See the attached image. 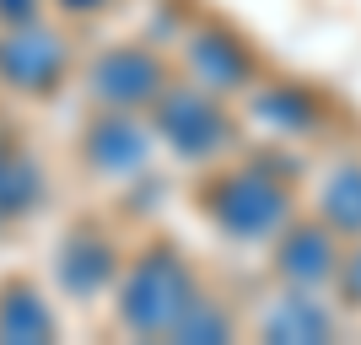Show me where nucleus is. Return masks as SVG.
Here are the masks:
<instances>
[{
	"label": "nucleus",
	"mask_w": 361,
	"mask_h": 345,
	"mask_svg": "<svg viewBox=\"0 0 361 345\" xmlns=\"http://www.w3.org/2000/svg\"><path fill=\"white\" fill-rule=\"evenodd\" d=\"M318 222H329L340 238H361V157H340L318 189Z\"/></svg>",
	"instance_id": "obj_11"
},
{
	"label": "nucleus",
	"mask_w": 361,
	"mask_h": 345,
	"mask_svg": "<svg viewBox=\"0 0 361 345\" xmlns=\"http://www.w3.org/2000/svg\"><path fill=\"white\" fill-rule=\"evenodd\" d=\"M65 75H71V44L60 32L38 28V22L0 28V87L27 92V97H49Z\"/></svg>",
	"instance_id": "obj_4"
},
{
	"label": "nucleus",
	"mask_w": 361,
	"mask_h": 345,
	"mask_svg": "<svg viewBox=\"0 0 361 345\" xmlns=\"http://www.w3.org/2000/svg\"><path fill=\"white\" fill-rule=\"evenodd\" d=\"M334 281H340V291H345L350 308H361V248L340 259V275H334Z\"/></svg>",
	"instance_id": "obj_15"
},
{
	"label": "nucleus",
	"mask_w": 361,
	"mask_h": 345,
	"mask_svg": "<svg viewBox=\"0 0 361 345\" xmlns=\"http://www.w3.org/2000/svg\"><path fill=\"white\" fill-rule=\"evenodd\" d=\"M87 92L103 108H146L167 92V65L146 44H119L103 49L87 71Z\"/></svg>",
	"instance_id": "obj_5"
},
{
	"label": "nucleus",
	"mask_w": 361,
	"mask_h": 345,
	"mask_svg": "<svg viewBox=\"0 0 361 345\" xmlns=\"http://www.w3.org/2000/svg\"><path fill=\"white\" fill-rule=\"evenodd\" d=\"M124 259L119 248L97 232V226H75L71 238L60 243V281L71 297H97V291H108V286L119 281Z\"/></svg>",
	"instance_id": "obj_8"
},
{
	"label": "nucleus",
	"mask_w": 361,
	"mask_h": 345,
	"mask_svg": "<svg viewBox=\"0 0 361 345\" xmlns=\"http://www.w3.org/2000/svg\"><path fill=\"white\" fill-rule=\"evenodd\" d=\"M151 135L183 162H216L232 146V114L216 103V92L167 81V92L157 97V130Z\"/></svg>",
	"instance_id": "obj_3"
},
{
	"label": "nucleus",
	"mask_w": 361,
	"mask_h": 345,
	"mask_svg": "<svg viewBox=\"0 0 361 345\" xmlns=\"http://www.w3.org/2000/svg\"><path fill=\"white\" fill-rule=\"evenodd\" d=\"M264 334H270V340H329L334 334V313L318 302V291L291 286L286 297H281V308L264 318Z\"/></svg>",
	"instance_id": "obj_13"
},
{
	"label": "nucleus",
	"mask_w": 361,
	"mask_h": 345,
	"mask_svg": "<svg viewBox=\"0 0 361 345\" xmlns=\"http://www.w3.org/2000/svg\"><path fill=\"white\" fill-rule=\"evenodd\" d=\"M189 71H195V87L216 92V97L254 87V54L221 28H200L189 38Z\"/></svg>",
	"instance_id": "obj_9"
},
{
	"label": "nucleus",
	"mask_w": 361,
	"mask_h": 345,
	"mask_svg": "<svg viewBox=\"0 0 361 345\" xmlns=\"http://www.w3.org/2000/svg\"><path fill=\"white\" fill-rule=\"evenodd\" d=\"M54 313L44 291L32 281H6L0 286V340H54Z\"/></svg>",
	"instance_id": "obj_12"
},
{
	"label": "nucleus",
	"mask_w": 361,
	"mask_h": 345,
	"mask_svg": "<svg viewBox=\"0 0 361 345\" xmlns=\"http://www.w3.org/2000/svg\"><path fill=\"white\" fill-rule=\"evenodd\" d=\"M200 205L232 243H270L291 222V183L275 167H226L200 189Z\"/></svg>",
	"instance_id": "obj_2"
},
{
	"label": "nucleus",
	"mask_w": 361,
	"mask_h": 345,
	"mask_svg": "<svg viewBox=\"0 0 361 345\" xmlns=\"http://www.w3.org/2000/svg\"><path fill=\"white\" fill-rule=\"evenodd\" d=\"M340 232L329 222H297L281 226V254H275V270L286 286H302V291H318L340 275Z\"/></svg>",
	"instance_id": "obj_7"
},
{
	"label": "nucleus",
	"mask_w": 361,
	"mask_h": 345,
	"mask_svg": "<svg viewBox=\"0 0 361 345\" xmlns=\"http://www.w3.org/2000/svg\"><path fill=\"white\" fill-rule=\"evenodd\" d=\"M38 200H44V162H38L22 140L6 130V119H0V226L22 222Z\"/></svg>",
	"instance_id": "obj_10"
},
{
	"label": "nucleus",
	"mask_w": 361,
	"mask_h": 345,
	"mask_svg": "<svg viewBox=\"0 0 361 345\" xmlns=\"http://www.w3.org/2000/svg\"><path fill=\"white\" fill-rule=\"evenodd\" d=\"M248 114H254L270 135H307V130H318V103L297 87H259Z\"/></svg>",
	"instance_id": "obj_14"
},
{
	"label": "nucleus",
	"mask_w": 361,
	"mask_h": 345,
	"mask_svg": "<svg viewBox=\"0 0 361 345\" xmlns=\"http://www.w3.org/2000/svg\"><path fill=\"white\" fill-rule=\"evenodd\" d=\"M65 11H81V16H97V11H108L114 0H60Z\"/></svg>",
	"instance_id": "obj_16"
},
{
	"label": "nucleus",
	"mask_w": 361,
	"mask_h": 345,
	"mask_svg": "<svg viewBox=\"0 0 361 345\" xmlns=\"http://www.w3.org/2000/svg\"><path fill=\"white\" fill-rule=\"evenodd\" d=\"M151 146H157V135L140 119H130V108H108L103 119H92V130L81 135V157H87V167L97 178H135V173H146Z\"/></svg>",
	"instance_id": "obj_6"
},
{
	"label": "nucleus",
	"mask_w": 361,
	"mask_h": 345,
	"mask_svg": "<svg viewBox=\"0 0 361 345\" xmlns=\"http://www.w3.org/2000/svg\"><path fill=\"white\" fill-rule=\"evenodd\" d=\"M205 297L195 281V270L183 265L178 248H146L140 259H130L114 281V313H119V329L130 334H178V324L189 318V308Z\"/></svg>",
	"instance_id": "obj_1"
}]
</instances>
